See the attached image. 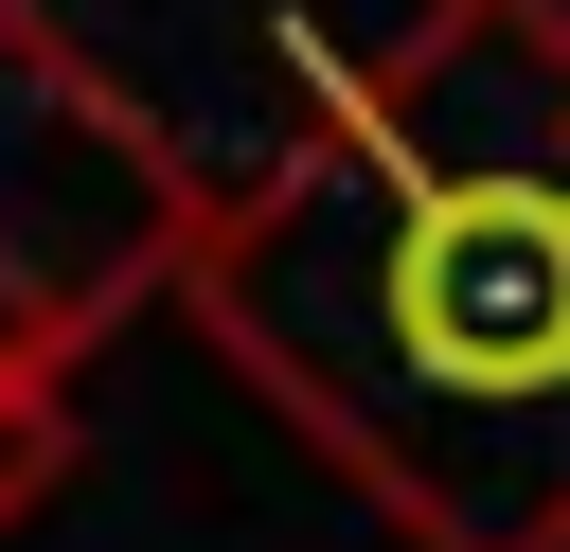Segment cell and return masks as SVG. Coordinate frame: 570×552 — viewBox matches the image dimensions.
Masks as SVG:
<instances>
[{
	"label": "cell",
	"instance_id": "7a4b0ae2",
	"mask_svg": "<svg viewBox=\"0 0 570 552\" xmlns=\"http://www.w3.org/2000/svg\"><path fill=\"white\" fill-rule=\"evenodd\" d=\"M214 196L160 160V125L36 18L0 0V374H71L142 285H178Z\"/></svg>",
	"mask_w": 570,
	"mask_h": 552
},
{
	"label": "cell",
	"instance_id": "6da1fadb",
	"mask_svg": "<svg viewBox=\"0 0 570 552\" xmlns=\"http://www.w3.org/2000/svg\"><path fill=\"white\" fill-rule=\"evenodd\" d=\"M178 303L428 552H570V18L428 0L338 53Z\"/></svg>",
	"mask_w": 570,
	"mask_h": 552
},
{
	"label": "cell",
	"instance_id": "3957f363",
	"mask_svg": "<svg viewBox=\"0 0 570 552\" xmlns=\"http://www.w3.org/2000/svg\"><path fill=\"white\" fill-rule=\"evenodd\" d=\"M71 481V374H0V534Z\"/></svg>",
	"mask_w": 570,
	"mask_h": 552
}]
</instances>
